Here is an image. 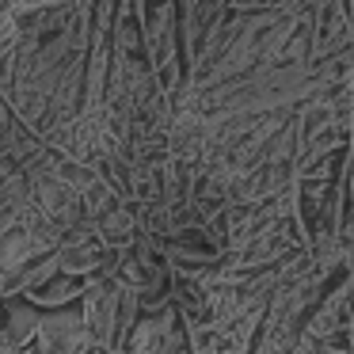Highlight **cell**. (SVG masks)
Here are the masks:
<instances>
[{
	"label": "cell",
	"instance_id": "7a4b0ae2",
	"mask_svg": "<svg viewBox=\"0 0 354 354\" xmlns=\"http://www.w3.org/2000/svg\"><path fill=\"white\" fill-rule=\"evenodd\" d=\"M35 328H39V320H35L27 308H12L8 324H0V351H4V354L19 351V346L35 335Z\"/></svg>",
	"mask_w": 354,
	"mask_h": 354
},
{
	"label": "cell",
	"instance_id": "6da1fadb",
	"mask_svg": "<svg viewBox=\"0 0 354 354\" xmlns=\"http://www.w3.org/2000/svg\"><path fill=\"white\" fill-rule=\"evenodd\" d=\"M35 331H39L42 354H77L80 343H84L80 316H54V320H42Z\"/></svg>",
	"mask_w": 354,
	"mask_h": 354
}]
</instances>
